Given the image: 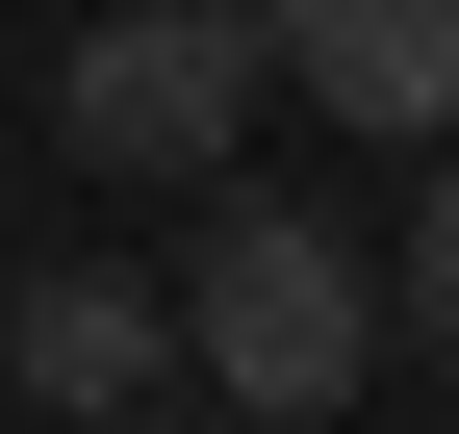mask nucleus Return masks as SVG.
Wrapping results in <instances>:
<instances>
[{
	"label": "nucleus",
	"instance_id": "1",
	"mask_svg": "<svg viewBox=\"0 0 459 434\" xmlns=\"http://www.w3.org/2000/svg\"><path fill=\"white\" fill-rule=\"evenodd\" d=\"M281 102L255 0H102L77 77H51V128H77V179H230V128Z\"/></svg>",
	"mask_w": 459,
	"mask_h": 434
},
{
	"label": "nucleus",
	"instance_id": "2",
	"mask_svg": "<svg viewBox=\"0 0 459 434\" xmlns=\"http://www.w3.org/2000/svg\"><path fill=\"white\" fill-rule=\"evenodd\" d=\"M358 333H383V282H358V230H332V204H230V230H204V282H179V358H204L255 434L358 384Z\"/></svg>",
	"mask_w": 459,
	"mask_h": 434
},
{
	"label": "nucleus",
	"instance_id": "3",
	"mask_svg": "<svg viewBox=\"0 0 459 434\" xmlns=\"http://www.w3.org/2000/svg\"><path fill=\"white\" fill-rule=\"evenodd\" d=\"M255 51L358 153H459V0H255Z\"/></svg>",
	"mask_w": 459,
	"mask_h": 434
},
{
	"label": "nucleus",
	"instance_id": "4",
	"mask_svg": "<svg viewBox=\"0 0 459 434\" xmlns=\"http://www.w3.org/2000/svg\"><path fill=\"white\" fill-rule=\"evenodd\" d=\"M0 358H26V409H153L179 307H153L128 256H51V282H0Z\"/></svg>",
	"mask_w": 459,
	"mask_h": 434
},
{
	"label": "nucleus",
	"instance_id": "5",
	"mask_svg": "<svg viewBox=\"0 0 459 434\" xmlns=\"http://www.w3.org/2000/svg\"><path fill=\"white\" fill-rule=\"evenodd\" d=\"M383 307H409V333H459V153H434V204H409V256H383Z\"/></svg>",
	"mask_w": 459,
	"mask_h": 434
},
{
	"label": "nucleus",
	"instance_id": "6",
	"mask_svg": "<svg viewBox=\"0 0 459 434\" xmlns=\"http://www.w3.org/2000/svg\"><path fill=\"white\" fill-rule=\"evenodd\" d=\"M102 434H255V409H102Z\"/></svg>",
	"mask_w": 459,
	"mask_h": 434
}]
</instances>
